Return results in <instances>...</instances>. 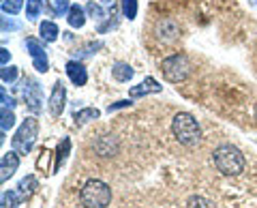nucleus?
<instances>
[{
  "mask_svg": "<svg viewBox=\"0 0 257 208\" xmlns=\"http://www.w3.org/2000/svg\"><path fill=\"white\" fill-rule=\"evenodd\" d=\"M214 167L225 176H238L244 172V155L231 144H223L212 153Z\"/></svg>",
  "mask_w": 257,
  "mask_h": 208,
  "instance_id": "1",
  "label": "nucleus"
},
{
  "mask_svg": "<svg viewBox=\"0 0 257 208\" xmlns=\"http://www.w3.org/2000/svg\"><path fill=\"white\" fill-rule=\"evenodd\" d=\"M172 133L180 144H184V146H195V144H199V140H202L199 123L195 121V116L189 114V112H178V114L174 116Z\"/></svg>",
  "mask_w": 257,
  "mask_h": 208,
  "instance_id": "2",
  "label": "nucleus"
},
{
  "mask_svg": "<svg viewBox=\"0 0 257 208\" xmlns=\"http://www.w3.org/2000/svg\"><path fill=\"white\" fill-rule=\"evenodd\" d=\"M79 199H82V204L86 208H105L111 202V189L103 180L92 178L82 187Z\"/></svg>",
  "mask_w": 257,
  "mask_h": 208,
  "instance_id": "3",
  "label": "nucleus"
},
{
  "mask_svg": "<svg viewBox=\"0 0 257 208\" xmlns=\"http://www.w3.org/2000/svg\"><path fill=\"white\" fill-rule=\"evenodd\" d=\"M161 71H163V77L167 82L180 84L191 73V60L187 54H172L161 62Z\"/></svg>",
  "mask_w": 257,
  "mask_h": 208,
  "instance_id": "4",
  "label": "nucleus"
},
{
  "mask_svg": "<svg viewBox=\"0 0 257 208\" xmlns=\"http://www.w3.org/2000/svg\"><path fill=\"white\" fill-rule=\"evenodd\" d=\"M37 135H39V121L30 116L20 125V129L15 131L13 140H11L13 150L18 155H28L32 150V146H35V142H37Z\"/></svg>",
  "mask_w": 257,
  "mask_h": 208,
  "instance_id": "5",
  "label": "nucleus"
},
{
  "mask_svg": "<svg viewBox=\"0 0 257 208\" xmlns=\"http://www.w3.org/2000/svg\"><path fill=\"white\" fill-rule=\"evenodd\" d=\"M22 94H24V101H26V106L30 112H35L39 114L41 112V84L37 82L35 77H26L22 82Z\"/></svg>",
  "mask_w": 257,
  "mask_h": 208,
  "instance_id": "6",
  "label": "nucleus"
},
{
  "mask_svg": "<svg viewBox=\"0 0 257 208\" xmlns=\"http://www.w3.org/2000/svg\"><path fill=\"white\" fill-rule=\"evenodd\" d=\"M26 50H28V54H30L35 69L39 71V73H45V71L50 69V60H47V54H45L43 43L39 41V39L28 37V39H26Z\"/></svg>",
  "mask_w": 257,
  "mask_h": 208,
  "instance_id": "7",
  "label": "nucleus"
},
{
  "mask_svg": "<svg viewBox=\"0 0 257 208\" xmlns=\"http://www.w3.org/2000/svg\"><path fill=\"white\" fill-rule=\"evenodd\" d=\"M155 35L163 43H174L176 39L180 37V26H178V22L172 18H161L155 26Z\"/></svg>",
  "mask_w": 257,
  "mask_h": 208,
  "instance_id": "8",
  "label": "nucleus"
},
{
  "mask_svg": "<svg viewBox=\"0 0 257 208\" xmlns=\"http://www.w3.org/2000/svg\"><path fill=\"white\" fill-rule=\"evenodd\" d=\"M64 99H67V88H64L62 82H56L54 90H52V97H50V114L52 116H60L62 114Z\"/></svg>",
  "mask_w": 257,
  "mask_h": 208,
  "instance_id": "9",
  "label": "nucleus"
},
{
  "mask_svg": "<svg viewBox=\"0 0 257 208\" xmlns=\"http://www.w3.org/2000/svg\"><path fill=\"white\" fill-rule=\"evenodd\" d=\"M18 167H20V155L15 153H7L3 155V161H0V180H9L11 176L18 172Z\"/></svg>",
  "mask_w": 257,
  "mask_h": 208,
  "instance_id": "10",
  "label": "nucleus"
},
{
  "mask_svg": "<svg viewBox=\"0 0 257 208\" xmlns=\"http://www.w3.org/2000/svg\"><path fill=\"white\" fill-rule=\"evenodd\" d=\"M67 75L75 86H84L88 82V71L79 60H69L67 62Z\"/></svg>",
  "mask_w": 257,
  "mask_h": 208,
  "instance_id": "11",
  "label": "nucleus"
},
{
  "mask_svg": "<svg viewBox=\"0 0 257 208\" xmlns=\"http://www.w3.org/2000/svg\"><path fill=\"white\" fill-rule=\"evenodd\" d=\"M161 90H163V86H161L155 77H146L142 84L133 86L131 90H128V94H131L133 99H138V97H144V94H150V92H161Z\"/></svg>",
  "mask_w": 257,
  "mask_h": 208,
  "instance_id": "12",
  "label": "nucleus"
},
{
  "mask_svg": "<svg viewBox=\"0 0 257 208\" xmlns=\"http://www.w3.org/2000/svg\"><path fill=\"white\" fill-rule=\"evenodd\" d=\"M94 148L101 157H111L118 150V142L111 140V135H103V138L94 144Z\"/></svg>",
  "mask_w": 257,
  "mask_h": 208,
  "instance_id": "13",
  "label": "nucleus"
},
{
  "mask_svg": "<svg viewBox=\"0 0 257 208\" xmlns=\"http://www.w3.org/2000/svg\"><path fill=\"white\" fill-rule=\"evenodd\" d=\"M133 67L128 65V62H116L114 67H111V75H114L116 82H128V79L133 77Z\"/></svg>",
  "mask_w": 257,
  "mask_h": 208,
  "instance_id": "14",
  "label": "nucleus"
},
{
  "mask_svg": "<svg viewBox=\"0 0 257 208\" xmlns=\"http://www.w3.org/2000/svg\"><path fill=\"white\" fill-rule=\"evenodd\" d=\"M67 22H69L71 28H82L86 24V11L79 5H73L71 7V11H69V15H67Z\"/></svg>",
  "mask_w": 257,
  "mask_h": 208,
  "instance_id": "15",
  "label": "nucleus"
},
{
  "mask_svg": "<svg viewBox=\"0 0 257 208\" xmlns=\"http://www.w3.org/2000/svg\"><path fill=\"white\" fill-rule=\"evenodd\" d=\"M39 33H41V39H43V41L54 43L56 39H58L60 30H58V26H56L54 22H41V26H39Z\"/></svg>",
  "mask_w": 257,
  "mask_h": 208,
  "instance_id": "16",
  "label": "nucleus"
},
{
  "mask_svg": "<svg viewBox=\"0 0 257 208\" xmlns=\"http://www.w3.org/2000/svg\"><path fill=\"white\" fill-rule=\"evenodd\" d=\"M39 187V182L35 176H26L24 180H20V185H18V191H20V195L22 197H30L32 193H35V189Z\"/></svg>",
  "mask_w": 257,
  "mask_h": 208,
  "instance_id": "17",
  "label": "nucleus"
},
{
  "mask_svg": "<svg viewBox=\"0 0 257 208\" xmlns=\"http://www.w3.org/2000/svg\"><path fill=\"white\" fill-rule=\"evenodd\" d=\"M99 114H101V112L96 110V108H84V110L75 112L73 121L79 123V125H84V123H88V121H94V118H99Z\"/></svg>",
  "mask_w": 257,
  "mask_h": 208,
  "instance_id": "18",
  "label": "nucleus"
},
{
  "mask_svg": "<svg viewBox=\"0 0 257 208\" xmlns=\"http://www.w3.org/2000/svg\"><path fill=\"white\" fill-rule=\"evenodd\" d=\"M43 11V3L41 0H26V18L28 20H37Z\"/></svg>",
  "mask_w": 257,
  "mask_h": 208,
  "instance_id": "19",
  "label": "nucleus"
},
{
  "mask_svg": "<svg viewBox=\"0 0 257 208\" xmlns=\"http://www.w3.org/2000/svg\"><path fill=\"white\" fill-rule=\"evenodd\" d=\"M120 9H122L124 18L135 20V15H138V0H120Z\"/></svg>",
  "mask_w": 257,
  "mask_h": 208,
  "instance_id": "20",
  "label": "nucleus"
},
{
  "mask_svg": "<svg viewBox=\"0 0 257 208\" xmlns=\"http://www.w3.org/2000/svg\"><path fill=\"white\" fill-rule=\"evenodd\" d=\"M24 7V0H3V13L18 15Z\"/></svg>",
  "mask_w": 257,
  "mask_h": 208,
  "instance_id": "21",
  "label": "nucleus"
},
{
  "mask_svg": "<svg viewBox=\"0 0 257 208\" xmlns=\"http://www.w3.org/2000/svg\"><path fill=\"white\" fill-rule=\"evenodd\" d=\"M18 75H20V69L18 67H3V71H0V77H3V82L5 84H13L15 79H18Z\"/></svg>",
  "mask_w": 257,
  "mask_h": 208,
  "instance_id": "22",
  "label": "nucleus"
},
{
  "mask_svg": "<svg viewBox=\"0 0 257 208\" xmlns=\"http://www.w3.org/2000/svg\"><path fill=\"white\" fill-rule=\"evenodd\" d=\"M0 127H3V131H7V129H11V127L15 125V114L9 110V108H3V112H0Z\"/></svg>",
  "mask_w": 257,
  "mask_h": 208,
  "instance_id": "23",
  "label": "nucleus"
},
{
  "mask_svg": "<svg viewBox=\"0 0 257 208\" xmlns=\"http://www.w3.org/2000/svg\"><path fill=\"white\" fill-rule=\"evenodd\" d=\"M20 206V195L15 191H5L3 193V208H18Z\"/></svg>",
  "mask_w": 257,
  "mask_h": 208,
  "instance_id": "24",
  "label": "nucleus"
},
{
  "mask_svg": "<svg viewBox=\"0 0 257 208\" xmlns=\"http://www.w3.org/2000/svg\"><path fill=\"white\" fill-rule=\"evenodd\" d=\"M69 150H71V140H69V138H64V140H62V146H58V157H56V167H60V165L64 163V159H67Z\"/></svg>",
  "mask_w": 257,
  "mask_h": 208,
  "instance_id": "25",
  "label": "nucleus"
},
{
  "mask_svg": "<svg viewBox=\"0 0 257 208\" xmlns=\"http://www.w3.org/2000/svg\"><path fill=\"white\" fill-rule=\"evenodd\" d=\"M71 7H73V5H71L69 0H54V13L60 15V18H62V15H69Z\"/></svg>",
  "mask_w": 257,
  "mask_h": 208,
  "instance_id": "26",
  "label": "nucleus"
},
{
  "mask_svg": "<svg viewBox=\"0 0 257 208\" xmlns=\"http://www.w3.org/2000/svg\"><path fill=\"white\" fill-rule=\"evenodd\" d=\"M86 13L90 15L92 20H103V18H105V11H103L96 3H88V5H86Z\"/></svg>",
  "mask_w": 257,
  "mask_h": 208,
  "instance_id": "27",
  "label": "nucleus"
},
{
  "mask_svg": "<svg viewBox=\"0 0 257 208\" xmlns=\"http://www.w3.org/2000/svg\"><path fill=\"white\" fill-rule=\"evenodd\" d=\"M187 208H212V204L208 202L206 197L193 195V197H189V202H187Z\"/></svg>",
  "mask_w": 257,
  "mask_h": 208,
  "instance_id": "28",
  "label": "nucleus"
},
{
  "mask_svg": "<svg viewBox=\"0 0 257 208\" xmlns=\"http://www.w3.org/2000/svg\"><path fill=\"white\" fill-rule=\"evenodd\" d=\"M20 28H22L20 22H13L11 18H3V35L11 33V30H20Z\"/></svg>",
  "mask_w": 257,
  "mask_h": 208,
  "instance_id": "29",
  "label": "nucleus"
},
{
  "mask_svg": "<svg viewBox=\"0 0 257 208\" xmlns=\"http://www.w3.org/2000/svg\"><path fill=\"white\" fill-rule=\"evenodd\" d=\"M128 106H131V101H128V99H124V101H116V103H111V106L107 108V112L111 114V112H116V110H122V108H128Z\"/></svg>",
  "mask_w": 257,
  "mask_h": 208,
  "instance_id": "30",
  "label": "nucleus"
},
{
  "mask_svg": "<svg viewBox=\"0 0 257 208\" xmlns=\"http://www.w3.org/2000/svg\"><path fill=\"white\" fill-rule=\"evenodd\" d=\"M0 97H3V108H13V106H15V101L9 97V94H7L5 88H3V90H0Z\"/></svg>",
  "mask_w": 257,
  "mask_h": 208,
  "instance_id": "31",
  "label": "nucleus"
},
{
  "mask_svg": "<svg viewBox=\"0 0 257 208\" xmlns=\"http://www.w3.org/2000/svg\"><path fill=\"white\" fill-rule=\"evenodd\" d=\"M9 58H11V52L7 50V47H3V50H0V62H3V67H7Z\"/></svg>",
  "mask_w": 257,
  "mask_h": 208,
  "instance_id": "32",
  "label": "nucleus"
},
{
  "mask_svg": "<svg viewBox=\"0 0 257 208\" xmlns=\"http://www.w3.org/2000/svg\"><path fill=\"white\" fill-rule=\"evenodd\" d=\"M111 18H114V15H111ZM111 18H109V20H107L105 24H101V26H99V33H105V30H107V28H111V26H114V24H116V22H111Z\"/></svg>",
  "mask_w": 257,
  "mask_h": 208,
  "instance_id": "33",
  "label": "nucleus"
},
{
  "mask_svg": "<svg viewBox=\"0 0 257 208\" xmlns=\"http://www.w3.org/2000/svg\"><path fill=\"white\" fill-rule=\"evenodd\" d=\"M101 3H103V5H111V3H114V0H101Z\"/></svg>",
  "mask_w": 257,
  "mask_h": 208,
  "instance_id": "34",
  "label": "nucleus"
},
{
  "mask_svg": "<svg viewBox=\"0 0 257 208\" xmlns=\"http://www.w3.org/2000/svg\"><path fill=\"white\" fill-rule=\"evenodd\" d=\"M255 118H257V103H255Z\"/></svg>",
  "mask_w": 257,
  "mask_h": 208,
  "instance_id": "35",
  "label": "nucleus"
}]
</instances>
